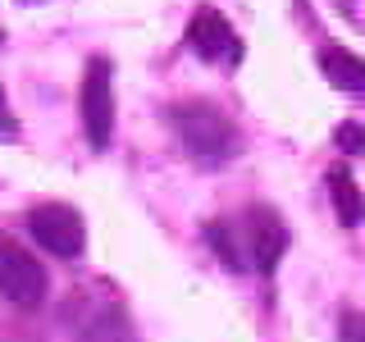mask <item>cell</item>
<instances>
[{
    "instance_id": "obj_1",
    "label": "cell",
    "mask_w": 365,
    "mask_h": 342,
    "mask_svg": "<svg viewBox=\"0 0 365 342\" xmlns=\"http://www.w3.org/2000/svg\"><path fill=\"white\" fill-rule=\"evenodd\" d=\"M205 242L220 251L224 265L269 274L279 265L283 247H288V228H283V219L269 205H251V210H242V219H233V224H224V219L210 224L205 228Z\"/></svg>"
},
{
    "instance_id": "obj_2",
    "label": "cell",
    "mask_w": 365,
    "mask_h": 342,
    "mask_svg": "<svg viewBox=\"0 0 365 342\" xmlns=\"http://www.w3.org/2000/svg\"><path fill=\"white\" fill-rule=\"evenodd\" d=\"M169 123H174L178 142L187 146V155L205 160V165H220V160H228L237 151V128L215 105H205V100L174 105V110H169Z\"/></svg>"
},
{
    "instance_id": "obj_3",
    "label": "cell",
    "mask_w": 365,
    "mask_h": 342,
    "mask_svg": "<svg viewBox=\"0 0 365 342\" xmlns=\"http://www.w3.org/2000/svg\"><path fill=\"white\" fill-rule=\"evenodd\" d=\"M28 228H32V237H37V247H46L60 260L83 256V247H87V224L73 205H37Z\"/></svg>"
},
{
    "instance_id": "obj_4",
    "label": "cell",
    "mask_w": 365,
    "mask_h": 342,
    "mask_svg": "<svg viewBox=\"0 0 365 342\" xmlns=\"http://www.w3.org/2000/svg\"><path fill=\"white\" fill-rule=\"evenodd\" d=\"M0 296H9L14 306H41L46 296V269L37 265V256L5 233H0Z\"/></svg>"
},
{
    "instance_id": "obj_5",
    "label": "cell",
    "mask_w": 365,
    "mask_h": 342,
    "mask_svg": "<svg viewBox=\"0 0 365 342\" xmlns=\"http://www.w3.org/2000/svg\"><path fill=\"white\" fill-rule=\"evenodd\" d=\"M187 46L201 55L205 64H224V68H233V64H242V37L233 32V23H228L220 9H197L187 23Z\"/></svg>"
},
{
    "instance_id": "obj_6",
    "label": "cell",
    "mask_w": 365,
    "mask_h": 342,
    "mask_svg": "<svg viewBox=\"0 0 365 342\" xmlns=\"http://www.w3.org/2000/svg\"><path fill=\"white\" fill-rule=\"evenodd\" d=\"M83 128H87V142L96 146V151L110 146V133H114L110 60H91L87 64V78H83Z\"/></svg>"
},
{
    "instance_id": "obj_7",
    "label": "cell",
    "mask_w": 365,
    "mask_h": 342,
    "mask_svg": "<svg viewBox=\"0 0 365 342\" xmlns=\"http://www.w3.org/2000/svg\"><path fill=\"white\" fill-rule=\"evenodd\" d=\"M329 197H334V210H338V224H347V228H356L365 219V197H361V187H356V178L347 174L342 165L329 169Z\"/></svg>"
},
{
    "instance_id": "obj_8",
    "label": "cell",
    "mask_w": 365,
    "mask_h": 342,
    "mask_svg": "<svg viewBox=\"0 0 365 342\" xmlns=\"http://www.w3.org/2000/svg\"><path fill=\"white\" fill-rule=\"evenodd\" d=\"M319 68H324V78L338 91H365V64H361V55L342 51V46H329V51L319 55Z\"/></svg>"
},
{
    "instance_id": "obj_9",
    "label": "cell",
    "mask_w": 365,
    "mask_h": 342,
    "mask_svg": "<svg viewBox=\"0 0 365 342\" xmlns=\"http://www.w3.org/2000/svg\"><path fill=\"white\" fill-rule=\"evenodd\" d=\"M83 342H133V333H128V324H123V315L110 311V315H101L96 324L87 328Z\"/></svg>"
},
{
    "instance_id": "obj_10",
    "label": "cell",
    "mask_w": 365,
    "mask_h": 342,
    "mask_svg": "<svg viewBox=\"0 0 365 342\" xmlns=\"http://www.w3.org/2000/svg\"><path fill=\"white\" fill-rule=\"evenodd\" d=\"M334 142L342 146V151H365V123H342Z\"/></svg>"
},
{
    "instance_id": "obj_11",
    "label": "cell",
    "mask_w": 365,
    "mask_h": 342,
    "mask_svg": "<svg viewBox=\"0 0 365 342\" xmlns=\"http://www.w3.org/2000/svg\"><path fill=\"white\" fill-rule=\"evenodd\" d=\"M342 342H365V315H342Z\"/></svg>"
},
{
    "instance_id": "obj_12",
    "label": "cell",
    "mask_w": 365,
    "mask_h": 342,
    "mask_svg": "<svg viewBox=\"0 0 365 342\" xmlns=\"http://www.w3.org/2000/svg\"><path fill=\"white\" fill-rule=\"evenodd\" d=\"M14 114H9V105H5V91H0V137H14Z\"/></svg>"
}]
</instances>
